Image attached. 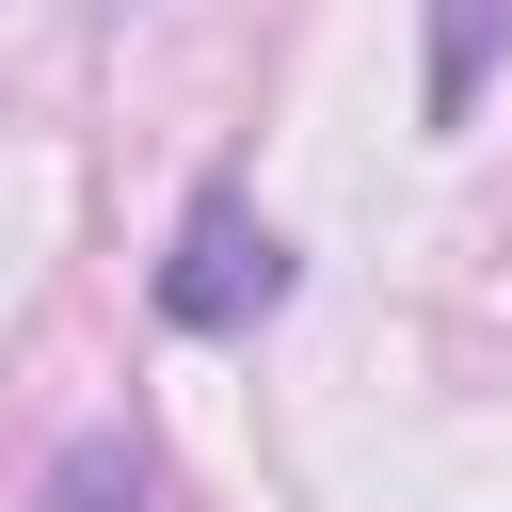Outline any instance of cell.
<instances>
[{
  "mask_svg": "<svg viewBox=\"0 0 512 512\" xmlns=\"http://www.w3.org/2000/svg\"><path fill=\"white\" fill-rule=\"evenodd\" d=\"M288 304V240L240 208V192H192V224H176V256H160V320L176 336H256Z\"/></svg>",
  "mask_w": 512,
  "mask_h": 512,
  "instance_id": "1",
  "label": "cell"
},
{
  "mask_svg": "<svg viewBox=\"0 0 512 512\" xmlns=\"http://www.w3.org/2000/svg\"><path fill=\"white\" fill-rule=\"evenodd\" d=\"M496 48H512V0H432V128H464V112H480Z\"/></svg>",
  "mask_w": 512,
  "mask_h": 512,
  "instance_id": "2",
  "label": "cell"
},
{
  "mask_svg": "<svg viewBox=\"0 0 512 512\" xmlns=\"http://www.w3.org/2000/svg\"><path fill=\"white\" fill-rule=\"evenodd\" d=\"M64 512H144V464H112V448H64V480H48Z\"/></svg>",
  "mask_w": 512,
  "mask_h": 512,
  "instance_id": "3",
  "label": "cell"
}]
</instances>
